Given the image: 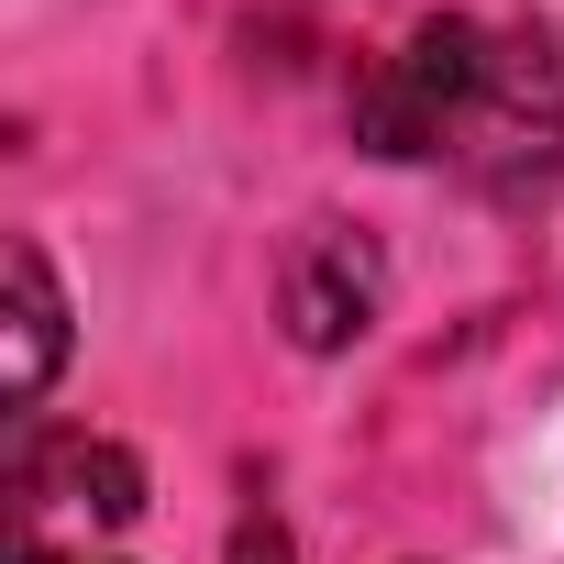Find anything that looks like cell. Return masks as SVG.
<instances>
[{
	"mask_svg": "<svg viewBox=\"0 0 564 564\" xmlns=\"http://www.w3.org/2000/svg\"><path fill=\"white\" fill-rule=\"evenodd\" d=\"M144 465L100 432H23L12 443V564H89V542L133 531Z\"/></svg>",
	"mask_w": 564,
	"mask_h": 564,
	"instance_id": "cell-2",
	"label": "cell"
},
{
	"mask_svg": "<svg viewBox=\"0 0 564 564\" xmlns=\"http://www.w3.org/2000/svg\"><path fill=\"white\" fill-rule=\"evenodd\" d=\"M487 78H498V34L465 23V12H432L410 23L366 78H355V144L410 166V155H454L465 122L487 111Z\"/></svg>",
	"mask_w": 564,
	"mask_h": 564,
	"instance_id": "cell-1",
	"label": "cell"
},
{
	"mask_svg": "<svg viewBox=\"0 0 564 564\" xmlns=\"http://www.w3.org/2000/svg\"><path fill=\"white\" fill-rule=\"evenodd\" d=\"M0 289H12V421L34 432V399H45L56 366H67V300H56V276H45L34 243L0 254Z\"/></svg>",
	"mask_w": 564,
	"mask_h": 564,
	"instance_id": "cell-5",
	"label": "cell"
},
{
	"mask_svg": "<svg viewBox=\"0 0 564 564\" xmlns=\"http://www.w3.org/2000/svg\"><path fill=\"white\" fill-rule=\"evenodd\" d=\"M221 564H300V542H289V531H276V520L254 509V520L232 531V553H221Z\"/></svg>",
	"mask_w": 564,
	"mask_h": 564,
	"instance_id": "cell-6",
	"label": "cell"
},
{
	"mask_svg": "<svg viewBox=\"0 0 564 564\" xmlns=\"http://www.w3.org/2000/svg\"><path fill=\"white\" fill-rule=\"evenodd\" d=\"M487 188H542L564 177V34H520L498 45V78H487V111L465 122V144Z\"/></svg>",
	"mask_w": 564,
	"mask_h": 564,
	"instance_id": "cell-3",
	"label": "cell"
},
{
	"mask_svg": "<svg viewBox=\"0 0 564 564\" xmlns=\"http://www.w3.org/2000/svg\"><path fill=\"white\" fill-rule=\"evenodd\" d=\"M377 300H388V265L355 221H311L276 265V322H289L300 355H344L377 333Z\"/></svg>",
	"mask_w": 564,
	"mask_h": 564,
	"instance_id": "cell-4",
	"label": "cell"
}]
</instances>
